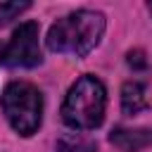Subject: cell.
Here are the masks:
<instances>
[{"instance_id":"10","label":"cell","mask_w":152,"mask_h":152,"mask_svg":"<svg viewBox=\"0 0 152 152\" xmlns=\"http://www.w3.org/2000/svg\"><path fill=\"white\" fill-rule=\"evenodd\" d=\"M147 7H150V12H152V2H150V5H147Z\"/></svg>"},{"instance_id":"4","label":"cell","mask_w":152,"mask_h":152,"mask_svg":"<svg viewBox=\"0 0 152 152\" xmlns=\"http://www.w3.org/2000/svg\"><path fill=\"white\" fill-rule=\"evenodd\" d=\"M43 62L40 43H38V24L24 21L14 28L7 45H2L0 64L10 69H31Z\"/></svg>"},{"instance_id":"5","label":"cell","mask_w":152,"mask_h":152,"mask_svg":"<svg viewBox=\"0 0 152 152\" xmlns=\"http://www.w3.org/2000/svg\"><path fill=\"white\" fill-rule=\"evenodd\" d=\"M109 142L119 147L121 152H140L152 145V128H114L109 135Z\"/></svg>"},{"instance_id":"1","label":"cell","mask_w":152,"mask_h":152,"mask_svg":"<svg viewBox=\"0 0 152 152\" xmlns=\"http://www.w3.org/2000/svg\"><path fill=\"white\" fill-rule=\"evenodd\" d=\"M104 33V17L95 10H76L57 19L48 31V48L59 55L83 57Z\"/></svg>"},{"instance_id":"6","label":"cell","mask_w":152,"mask_h":152,"mask_svg":"<svg viewBox=\"0 0 152 152\" xmlns=\"http://www.w3.org/2000/svg\"><path fill=\"white\" fill-rule=\"evenodd\" d=\"M147 93H145V86L140 81H126L124 88H121V109L126 114H140L142 109H147Z\"/></svg>"},{"instance_id":"9","label":"cell","mask_w":152,"mask_h":152,"mask_svg":"<svg viewBox=\"0 0 152 152\" xmlns=\"http://www.w3.org/2000/svg\"><path fill=\"white\" fill-rule=\"evenodd\" d=\"M128 64L133 69H145L147 66V59H145V55L140 50H133V52H128Z\"/></svg>"},{"instance_id":"3","label":"cell","mask_w":152,"mask_h":152,"mask_svg":"<svg viewBox=\"0 0 152 152\" xmlns=\"http://www.w3.org/2000/svg\"><path fill=\"white\" fill-rule=\"evenodd\" d=\"M0 107L10 126L19 135L28 138L38 131L40 119H43V95L33 83L28 81L7 83L0 95Z\"/></svg>"},{"instance_id":"8","label":"cell","mask_w":152,"mask_h":152,"mask_svg":"<svg viewBox=\"0 0 152 152\" xmlns=\"http://www.w3.org/2000/svg\"><path fill=\"white\" fill-rule=\"evenodd\" d=\"M28 7V2H0V24H7L17 14H21Z\"/></svg>"},{"instance_id":"7","label":"cell","mask_w":152,"mask_h":152,"mask_svg":"<svg viewBox=\"0 0 152 152\" xmlns=\"http://www.w3.org/2000/svg\"><path fill=\"white\" fill-rule=\"evenodd\" d=\"M55 152H95V142L83 138L81 133H66L57 140Z\"/></svg>"},{"instance_id":"2","label":"cell","mask_w":152,"mask_h":152,"mask_svg":"<svg viewBox=\"0 0 152 152\" xmlns=\"http://www.w3.org/2000/svg\"><path fill=\"white\" fill-rule=\"evenodd\" d=\"M107 107V90L100 78L86 74L66 93L62 104V119L74 131H93L102 124Z\"/></svg>"},{"instance_id":"11","label":"cell","mask_w":152,"mask_h":152,"mask_svg":"<svg viewBox=\"0 0 152 152\" xmlns=\"http://www.w3.org/2000/svg\"><path fill=\"white\" fill-rule=\"evenodd\" d=\"M0 52H2V43H0Z\"/></svg>"}]
</instances>
